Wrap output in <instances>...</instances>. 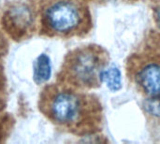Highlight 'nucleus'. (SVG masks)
Listing matches in <instances>:
<instances>
[{
	"label": "nucleus",
	"instance_id": "1",
	"mask_svg": "<svg viewBox=\"0 0 160 144\" xmlns=\"http://www.w3.org/2000/svg\"><path fill=\"white\" fill-rule=\"evenodd\" d=\"M52 119L79 134H92L99 130L102 122V108L93 95L63 88L52 93L48 101Z\"/></svg>",
	"mask_w": 160,
	"mask_h": 144
},
{
	"label": "nucleus",
	"instance_id": "2",
	"mask_svg": "<svg viewBox=\"0 0 160 144\" xmlns=\"http://www.w3.org/2000/svg\"><path fill=\"white\" fill-rule=\"evenodd\" d=\"M109 60V53L100 46L89 45L77 49L66 60L65 79L74 88H98L103 83L102 75Z\"/></svg>",
	"mask_w": 160,
	"mask_h": 144
},
{
	"label": "nucleus",
	"instance_id": "3",
	"mask_svg": "<svg viewBox=\"0 0 160 144\" xmlns=\"http://www.w3.org/2000/svg\"><path fill=\"white\" fill-rule=\"evenodd\" d=\"M47 27L58 35L86 33L91 25L90 14L80 0H50L43 10Z\"/></svg>",
	"mask_w": 160,
	"mask_h": 144
},
{
	"label": "nucleus",
	"instance_id": "4",
	"mask_svg": "<svg viewBox=\"0 0 160 144\" xmlns=\"http://www.w3.org/2000/svg\"><path fill=\"white\" fill-rule=\"evenodd\" d=\"M129 78L145 97L160 94V53L150 50L134 54L128 62Z\"/></svg>",
	"mask_w": 160,
	"mask_h": 144
},
{
	"label": "nucleus",
	"instance_id": "5",
	"mask_svg": "<svg viewBox=\"0 0 160 144\" xmlns=\"http://www.w3.org/2000/svg\"><path fill=\"white\" fill-rule=\"evenodd\" d=\"M7 24L17 33H24L33 24L34 17L32 10L24 4L14 5L6 15Z\"/></svg>",
	"mask_w": 160,
	"mask_h": 144
},
{
	"label": "nucleus",
	"instance_id": "6",
	"mask_svg": "<svg viewBox=\"0 0 160 144\" xmlns=\"http://www.w3.org/2000/svg\"><path fill=\"white\" fill-rule=\"evenodd\" d=\"M52 73L50 58L46 54H40L36 60L34 66V80L38 84L46 82Z\"/></svg>",
	"mask_w": 160,
	"mask_h": 144
},
{
	"label": "nucleus",
	"instance_id": "7",
	"mask_svg": "<svg viewBox=\"0 0 160 144\" xmlns=\"http://www.w3.org/2000/svg\"><path fill=\"white\" fill-rule=\"evenodd\" d=\"M102 82L112 91H118L122 87L121 72L115 66H108L102 75Z\"/></svg>",
	"mask_w": 160,
	"mask_h": 144
},
{
	"label": "nucleus",
	"instance_id": "8",
	"mask_svg": "<svg viewBox=\"0 0 160 144\" xmlns=\"http://www.w3.org/2000/svg\"><path fill=\"white\" fill-rule=\"evenodd\" d=\"M145 113L153 120L160 121V94L158 96L145 97L143 101Z\"/></svg>",
	"mask_w": 160,
	"mask_h": 144
},
{
	"label": "nucleus",
	"instance_id": "9",
	"mask_svg": "<svg viewBox=\"0 0 160 144\" xmlns=\"http://www.w3.org/2000/svg\"><path fill=\"white\" fill-rule=\"evenodd\" d=\"M153 11H154V17L155 21L157 22V25L160 30V0H155L154 2V7H153Z\"/></svg>",
	"mask_w": 160,
	"mask_h": 144
}]
</instances>
